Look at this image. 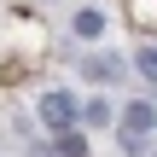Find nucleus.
<instances>
[{"label": "nucleus", "instance_id": "1", "mask_svg": "<svg viewBox=\"0 0 157 157\" xmlns=\"http://www.w3.org/2000/svg\"><path fill=\"white\" fill-rule=\"evenodd\" d=\"M122 128H128V151L146 157V146H151V99H134L122 111Z\"/></svg>", "mask_w": 157, "mask_h": 157}, {"label": "nucleus", "instance_id": "2", "mask_svg": "<svg viewBox=\"0 0 157 157\" xmlns=\"http://www.w3.org/2000/svg\"><path fill=\"white\" fill-rule=\"evenodd\" d=\"M41 122H47V128L76 122V99H70V93H47V99H41Z\"/></svg>", "mask_w": 157, "mask_h": 157}, {"label": "nucleus", "instance_id": "3", "mask_svg": "<svg viewBox=\"0 0 157 157\" xmlns=\"http://www.w3.org/2000/svg\"><path fill=\"white\" fill-rule=\"evenodd\" d=\"M82 70H87V82H117V70H122V64H117L111 52H99V58H87Z\"/></svg>", "mask_w": 157, "mask_h": 157}, {"label": "nucleus", "instance_id": "4", "mask_svg": "<svg viewBox=\"0 0 157 157\" xmlns=\"http://www.w3.org/2000/svg\"><path fill=\"white\" fill-rule=\"evenodd\" d=\"M58 151H64V157H82V151H87V140L70 134V122H64V128H58Z\"/></svg>", "mask_w": 157, "mask_h": 157}, {"label": "nucleus", "instance_id": "5", "mask_svg": "<svg viewBox=\"0 0 157 157\" xmlns=\"http://www.w3.org/2000/svg\"><path fill=\"white\" fill-rule=\"evenodd\" d=\"M99 29H105L99 12H76V35H99Z\"/></svg>", "mask_w": 157, "mask_h": 157}, {"label": "nucleus", "instance_id": "6", "mask_svg": "<svg viewBox=\"0 0 157 157\" xmlns=\"http://www.w3.org/2000/svg\"><path fill=\"white\" fill-rule=\"evenodd\" d=\"M76 117H87L93 128H105V122H111V105H105V99H93V105H87V111H76Z\"/></svg>", "mask_w": 157, "mask_h": 157}, {"label": "nucleus", "instance_id": "7", "mask_svg": "<svg viewBox=\"0 0 157 157\" xmlns=\"http://www.w3.org/2000/svg\"><path fill=\"white\" fill-rule=\"evenodd\" d=\"M134 64H140V76H146V82L157 76V52H151V47H140V58H134Z\"/></svg>", "mask_w": 157, "mask_h": 157}]
</instances>
